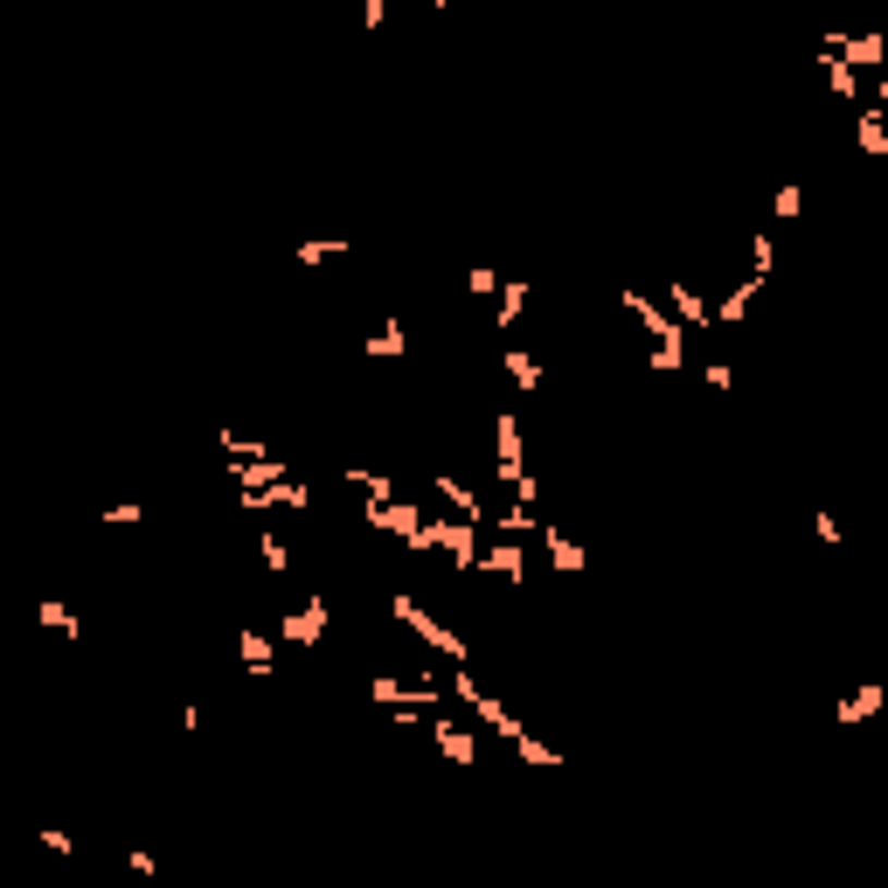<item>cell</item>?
<instances>
[{"instance_id": "cell-25", "label": "cell", "mask_w": 888, "mask_h": 888, "mask_svg": "<svg viewBox=\"0 0 888 888\" xmlns=\"http://www.w3.org/2000/svg\"><path fill=\"white\" fill-rule=\"evenodd\" d=\"M799 209H805V187L784 181V187H778V222H799Z\"/></svg>"}, {"instance_id": "cell-4", "label": "cell", "mask_w": 888, "mask_h": 888, "mask_svg": "<svg viewBox=\"0 0 888 888\" xmlns=\"http://www.w3.org/2000/svg\"><path fill=\"white\" fill-rule=\"evenodd\" d=\"M667 306H673L667 319H673L680 333H708V327H715V319H708V299L694 292L688 278H667Z\"/></svg>"}, {"instance_id": "cell-28", "label": "cell", "mask_w": 888, "mask_h": 888, "mask_svg": "<svg viewBox=\"0 0 888 888\" xmlns=\"http://www.w3.org/2000/svg\"><path fill=\"white\" fill-rule=\"evenodd\" d=\"M35 840H42L56 861H70V854H77V840H70V834H56V826H49V834H35Z\"/></svg>"}, {"instance_id": "cell-14", "label": "cell", "mask_w": 888, "mask_h": 888, "mask_svg": "<svg viewBox=\"0 0 888 888\" xmlns=\"http://www.w3.org/2000/svg\"><path fill=\"white\" fill-rule=\"evenodd\" d=\"M362 354H368V362H396V354H410V333H403V319L375 327V333L362 340Z\"/></svg>"}, {"instance_id": "cell-29", "label": "cell", "mask_w": 888, "mask_h": 888, "mask_svg": "<svg viewBox=\"0 0 888 888\" xmlns=\"http://www.w3.org/2000/svg\"><path fill=\"white\" fill-rule=\"evenodd\" d=\"M382 22H389V0H368V8H362V28L382 35Z\"/></svg>"}, {"instance_id": "cell-3", "label": "cell", "mask_w": 888, "mask_h": 888, "mask_svg": "<svg viewBox=\"0 0 888 888\" xmlns=\"http://www.w3.org/2000/svg\"><path fill=\"white\" fill-rule=\"evenodd\" d=\"M494 472H500V486H514L527 459H521V417L514 410H500V424H494Z\"/></svg>"}, {"instance_id": "cell-5", "label": "cell", "mask_w": 888, "mask_h": 888, "mask_svg": "<svg viewBox=\"0 0 888 888\" xmlns=\"http://www.w3.org/2000/svg\"><path fill=\"white\" fill-rule=\"evenodd\" d=\"M618 306H625V313L638 319V327H646V333H653V348H667V340H688V333H680V327H673V319H667V313H659V306H653V299H646V292H638V285H625V292H618Z\"/></svg>"}, {"instance_id": "cell-10", "label": "cell", "mask_w": 888, "mask_h": 888, "mask_svg": "<svg viewBox=\"0 0 888 888\" xmlns=\"http://www.w3.org/2000/svg\"><path fill=\"white\" fill-rule=\"evenodd\" d=\"M35 625H42V632H56V638H84V618L70 611L63 597H42V604H35Z\"/></svg>"}, {"instance_id": "cell-15", "label": "cell", "mask_w": 888, "mask_h": 888, "mask_svg": "<svg viewBox=\"0 0 888 888\" xmlns=\"http://www.w3.org/2000/svg\"><path fill=\"white\" fill-rule=\"evenodd\" d=\"M500 368H507V382H514V389H542V362L527 348H514V340L500 348Z\"/></svg>"}, {"instance_id": "cell-1", "label": "cell", "mask_w": 888, "mask_h": 888, "mask_svg": "<svg viewBox=\"0 0 888 888\" xmlns=\"http://www.w3.org/2000/svg\"><path fill=\"white\" fill-rule=\"evenodd\" d=\"M389 618H396V625H410V632H417L430 653H445L451 667H465V659H472V646H465V638L451 632L445 618H430V611H424V604L410 597V591H389Z\"/></svg>"}, {"instance_id": "cell-6", "label": "cell", "mask_w": 888, "mask_h": 888, "mask_svg": "<svg viewBox=\"0 0 888 888\" xmlns=\"http://www.w3.org/2000/svg\"><path fill=\"white\" fill-rule=\"evenodd\" d=\"M479 570L486 576H507V583H527V549H521V542H507V535H494L479 549Z\"/></svg>"}, {"instance_id": "cell-20", "label": "cell", "mask_w": 888, "mask_h": 888, "mask_svg": "<svg viewBox=\"0 0 888 888\" xmlns=\"http://www.w3.org/2000/svg\"><path fill=\"white\" fill-rule=\"evenodd\" d=\"M257 562H264L271 576H292V549L278 542V527H264V535H257Z\"/></svg>"}, {"instance_id": "cell-16", "label": "cell", "mask_w": 888, "mask_h": 888, "mask_svg": "<svg viewBox=\"0 0 888 888\" xmlns=\"http://www.w3.org/2000/svg\"><path fill=\"white\" fill-rule=\"evenodd\" d=\"M854 139H861L867 160H888V125H881V111H854Z\"/></svg>"}, {"instance_id": "cell-23", "label": "cell", "mask_w": 888, "mask_h": 888, "mask_svg": "<svg viewBox=\"0 0 888 888\" xmlns=\"http://www.w3.org/2000/svg\"><path fill=\"white\" fill-rule=\"evenodd\" d=\"M819 70H826V77H834V98H847V105H854V98H861V84H854V70H847V63H840V56H819Z\"/></svg>"}, {"instance_id": "cell-19", "label": "cell", "mask_w": 888, "mask_h": 888, "mask_svg": "<svg viewBox=\"0 0 888 888\" xmlns=\"http://www.w3.org/2000/svg\"><path fill=\"white\" fill-rule=\"evenodd\" d=\"M514 757H521L527 770H562V750H556V743H542V735H535V729H527V735H521V743H514Z\"/></svg>"}, {"instance_id": "cell-7", "label": "cell", "mask_w": 888, "mask_h": 888, "mask_svg": "<svg viewBox=\"0 0 888 888\" xmlns=\"http://www.w3.org/2000/svg\"><path fill=\"white\" fill-rule=\"evenodd\" d=\"M236 659H243V673H278V646H271V632H257V625H243L236 632Z\"/></svg>"}, {"instance_id": "cell-21", "label": "cell", "mask_w": 888, "mask_h": 888, "mask_svg": "<svg viewBox=\"0 0 888 888\" xmlns=\"http://www.w3.org/2000/svg\"><path fill=\"white\" fill-rule=\"evenodd\" d=\"M770 271H778V243L757 230V236H750V278H757V285H770Z\"/></svg>"}, {"instance_id": "cell-26", "label": "cell", "mask_w": 888, "mask_h": 888, "mask_svg": "<svg viewBox=\"0 0 888 888\" xmlns=\"http://www.w3.org/2000/svg\"><path fill=\"white\" fill-rule=\"evenodd\" d=\"M105 521H111V527H139V521H146V507H139V500H111V507H105Z\"/></svg>"}, {"instance_id": "cell-18", "label": "cell", "mask_w": 888, "mask_h": 888, "mask_svg": "<svg viewBox=\"0 0 888 888\" xmlns=\"http://www.w3.org/2000/svg\"><path fill=\"white\" fill-rule=\"evenodd\" d=\"M348 486H354V494H368V507H389L396 500L389 472H368V465H348Z\"/></svg>"}, {"instance_id": "cell-9", "label": "cell", "mask_w": 888, "mask_h": 888, "mask_svg": "<svg viewBox=\"0 0 888 888\" xmlns=\"http://www.w3.org/2000/svg\"><path fill=\"white\" fill-rule=\"evenodd\" d=\"M764 285H757V278H735V285L722 292V306H715L708 319H715V327H743V319H750V299H757Z\"/></svg>"}, {"instance_id": "cell-2", "label": "cell", "mask_w": 888, "mask_h": 888, "mask_svg": "<svg viewBox=\"0 0 888 888\" xmlns=\"http://www.w3.org/2000/svg\"><path fill=\"white\" fill-rule=\"evenodd\" d=\"M327 625H333V604H327V597H306L299 611H278V638H285V646H299V653H313Z\"/></svg>"}, {"instance_id": "cell-17", "label": "cell", "mask_w": 888, "mask_h": 888, "mask_svg": "<svg viewBox=\"0 0 888 888\" xmlns=\"http://www.w3.org/2000/svg\"><path fill=\"white\" fill-rule=\"evenodd\" d=\"M527 299H535V285H527V278H507V285H500V333H514V327H521Z\"/></svg>"}, {"instance_id": "cell-13", "label": "cell", "mask_w": 888, "mask_h": 888, "mask_svg": "<svg viewBox=\"0 0 888 888\" xmlns=\"http://www.w3.org/2000/svg\"><path fill=\"white\" fill-rule=\"evenodd\" d=\"M881 702H888V688H881V680H867V688H854L834 708V722H867V715H881Z\"/></svg>"}, {"instance_id": "cell-8", "label": "cell", "mask_w": 888, "mask_h": 888, "mask_svg": "<svg viewBox=\"0 0 888 888\" xmlns=\"http://www.w3.org/2000/svg\"><path fill=\"white\" fill-rule=\"evenodd\" d=\"M542 549H549V562H556L562 576H583V570H591V549H583L576 535H562V527H542Z\"/></svg>"}, {"instance_id": "cell-27", "label": "cell", "mask_w": 888, "mask_h": 888, "mask_svg": "<svg viewBox=\"0 0 888 888\" xmlns=\"http://www.w3.org/2000/svg\"><path fill=\"white\" fill-rule=\"evenodd\" d=\"M125 867H132V875H139V881H154V875H160V861H154V847H132V854H125Z\"/></svg>"}, {"instance_id": "cell-12", "label": "cell", "mask_w": 888, "mask_h": 888, "mask_svg": "<svg viewBox=\"0 0 888 888\" xmlns=\"http://www.w3.org/2000/svg\"><path fill=\"white\" fill-rule=\"evenodd\" d=\"M840 63H847V70H881V63H888V42H881V35H847V42H840Z\"/></svg>"}, {"instance_id": "cell-11", "label": "cell", "mask_w": 888, "mask_h": 888, "mask_svg": "<svg viewBox=\"0 0 888 888\" xmlns=\"http://www.w3.org/2000/svg\"><path fill=\"white\" fill-rule=\"evenodd\" d=\"M430 743H438V750H445L451 764H465V770L479 764V743H472V735H465L459 722H430Z\"/></svg>"}, {"instance_id": "cell-22", "label": "cell", "mask_w": 888, "mask_h": 888, "mask_svg": "<svg viewBox=\"0 0 888 888\" xmlns=\"http://www.w3.org/2000/svg\"><path fill=\"white\" fill-rule=\"evenodd\" d=\"M292 257L299 264H333V257H348V243H340V236H313V243H299Z\"/></svg>"}, {"instance_id": "cell-30", "label": "cell", "mask_w": 888, "mask_h": 888, "mask_svg": "<svg viewBox=\"0 0 888 888\" xmlns=\"http://www.w3.org/2000/svg\"><path fill=\"white\" fill-rule=\"evenodd\" d=\"M702 382H708V389H729L735 375H729V362H708V368H702Z\"/></svg>"}, {"instance_id": "cell-24", "label": "cell", "mask_w": 888, "mask_h": 888, "mask_svg": "<svg viewBox=\"0 0 888 888\" xmlns=\"http://www.w3.org/2000/svg\"><path fill=\"white\" fill-rule=\"evenodd\" d=\"M500 285H507V278L494 271V264H472V271H465V292L472 299H500Z\"/></svg>"}]
</instances>
